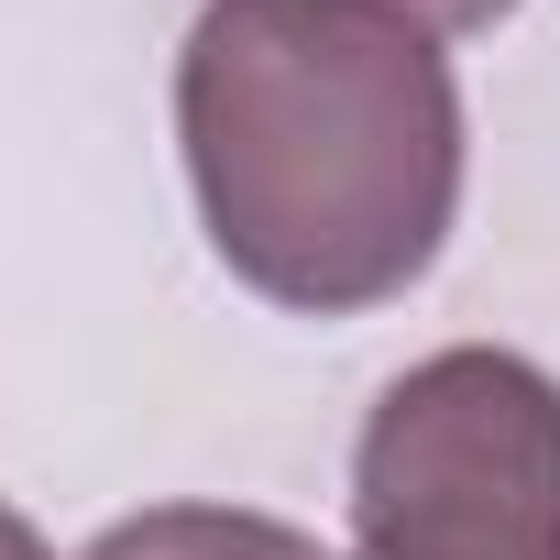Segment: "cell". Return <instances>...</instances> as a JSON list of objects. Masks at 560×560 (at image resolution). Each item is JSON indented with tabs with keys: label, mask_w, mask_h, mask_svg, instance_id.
Instances as JSON below:
<instances>
[{
	"label": "cell",
	"mask_w": 560,
	"mask_h": 560,
	"mask_svg": "<svg viewBox=\"0 0 560 560\" xmlns=\"http://www.w3.org/2000/svg\"><path fill=\"white\" fill-rule=\"evenodd\" d=\"M0 560H56V549H45V527H34L12 494H0Z\"/></svg>",
	"instance_id": "5b68a950"
},
{
	"label": "cell",
	"mask_w": 560,
	"mask_h": 560,
	"mask_svg": "<svg viewBox=\"0 0 560 560\" xmlns=\"http://www.w3.org/2000/svg\"><path fill=\"white\" fill-rule=\"evenodd\" d=\"M89 560H330V549L264 505H143V516L100 527Z\"/></svg>",
	"instance_id": "3957f363"
},
{
	"label": "cell",
	"mask_w": 560,
	"mask_h": 560,
	"mask_svg": "<svg viewBox=\"0 0 560 560\" xmlns=\"http://www.w3.org/2000/svg\"><path fill=\"white\" fill-rule=\"evenodd\" d=\"M385 12H407V23H429V34L451 45V34H494L516 0H385Z\"/></svg>",
	"instance_id": "277c9868"
},
{
	"label": "cell",
	"mask_w": 560,
	"mask_h": 560,
	"mask_svg": "<svg viewBox=\"0 0 560 560\" xmlns=\"http://www.w3.org/2000/svg\"><path fill=\"white\" fill-rule=\"evenodd\" d=\"M363 560H560V374L505 341L407 363L352 440Z\"/></svg>",
	"instance_id": "7a4b0ae2"
},
{
	"label": "cell",
	"mask_w": 560,
	"mask_h": 560,
	"mask_svg": "<svg viewBox=\"0 0 560 560\" xmlns=\"http://www.w3.org/2000/svg\"><path fill=\"white\" fill-rule=\"evenodd\" d=\"M176 154L264 308L352 319L462 220V78L385 0H209L176 45Z\"/></svg>",
	"instance_id": "6da1fadb"
}]
</instances>
